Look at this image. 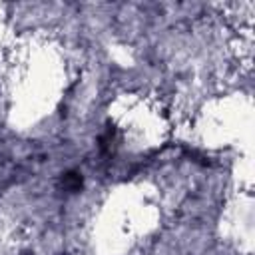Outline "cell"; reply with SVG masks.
<instances>
[{
	"label": "cell",
	"instance_id": "obj_1",
	"mask_svg": "<svg viewBox=\"0 0 255 255\" xmlns=\"http://www.w3.org/2000/svg\"><path fill=\"white\" fill-rule=\"evenodd\" d=\"M62 183H64V187L66 189H70V191H78L80 187H82V175L80 173H66L64 175V179H62Z\"/></svg>",
	"mask_w": 255,
	"mask_h": 255
}]
</instances>
